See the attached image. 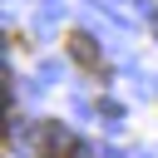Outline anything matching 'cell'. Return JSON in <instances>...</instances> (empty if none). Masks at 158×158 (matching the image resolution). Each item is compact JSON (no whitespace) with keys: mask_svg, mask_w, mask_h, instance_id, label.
<instances>
[{"mask_svg":"<svg viewBox=\"0 0 158 158\" xmlns=\"http://www.w3.org/2000/svg\"><path fill=\"white\" fill-rule=\"evenodd\" d=\"M69 54H74V59H79L84 69L104 74V59H99V44H94V40H89L84 30H74V35H69Z\"/></svg>","mask_w":158,"mask_h":158,"instance_id":"1","label":"cell"}]
</instances>
